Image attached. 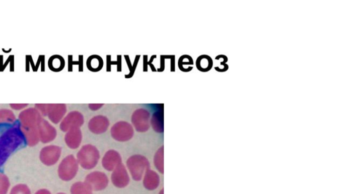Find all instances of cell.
Returning <instances> with one entry per match:
<instances>
[{"instance_id":"d6986e66","label":"cell","mask_w":345,"mask_h":194,"mask_svg":"<svg viewBox=\"0 0 345 194\" xmlns=\"http://www.w3.org/2000/svg\"><path fill=\"white\" fill-rule=\"evenodd\" d=\"M193 58L189 55H183L179 58L178 67L183 73H189L192 71L193 67Z\"/></svg>"},{"instance_id":"44dd1931","label":"cell","mask_w":345,"mask_h":194,"mask_svg":"<svg viewBox=\"0 0 345 194\" xmlns=\"http://www.w3.org/2000/svg\"><path fill=\"white\" fill-rule=\"evenodd\" d=\"M16 121L15 114L11 110L0 109V124L13 123Z\"/></svg>"},{"instance_id":"3957f363","label":"cell","mask_w":345,"mask_h":194,"mask_svg":"<svg viewBox=\"0 0 345 194\" xmlns=\"http://www.w3.org/2000/svg\"><path fill=\"white\" fill-rule=\"evenodd\" d=\"M126 166L133 179L135 181H140L143 179L147 170L149 169L150 163L145 156L135 155L127 159Z\"/></svg>"},{"instance_id":"ffe728a7","label":"cell","mask_w":345,"mask_h":194,"mask_svg":"<svg viewBox=\"0 0 345 194\" xmlns=\"http://www.w3.org/2000/svg\"><path fill=\"white\" fill-rule=\"evenodd\" d=\"M49 67L52 71H61L65 67V60L60 55L52 56L49 59Z\"/></svg>"},{"instance_id":"8fae6325","label":"cell","mask_w":345,"mask_h":194,"mask_svg":"<svg viewBox=\"0 0 345 194\" xmlns=\"http://www.w3.org/2000/svg\"><path fill=\"white\" fill-rule=\"evenodd\" d=\"M67 112L65 104H47V116L53 123H58Z\"/></svg>"},{"instance_id":"e0dca14e","label":"cell","mask_w":345,"mask_h":194,"mask_svg":"<svg viewBox=\"0 0 345 194\" xmlns=\"http://www.w3.org/2000/svg\"><path fill=\"white\" fill-rule=\"evenodd\" d=\"M164 115L163 110H159L153 113L152 118L151 119V125L153 130L157 133H163L164 131Z\"/></svg>"},{"instance_id":"4316f807","label":"cell","mask_w":345,"mask_h":194,"mask_svg":"<svg viewBox=\"0 0 345 194\" xmlns=\"http://www.w3.org/2000/svg\"><path fill=\"white\" fill-rule=\"evenodd\" d=\"M11 107L15 110H22L28 106V104H11Z\"/></svg>"},{"instance_id":"7a4b0ae2","label":"cell","mask_w":345,"mask_h":194,"mask_svg":"<svg viewBox=\"0 0 345 194\" xmlns=\"http://www.w3.org/2000/svg\"><path fill=\"white\" fill-rule=\"evenodd\" d=\"M78 163L84 169L89 170L97 166L100 159V153L95 146L86 145L83 146L77 154Z\"/></svg>"},{"instance_id":"9c48e42d","label":"cell","mask_w":345,"mask_h":194,"mask_svg":"<svg viewBox=\"0 0 345 194\" xmlns=\"http://www.w3.org/2000/svg\"><path fill=\"white\" fill-rule=\"evenodd\" d=\"M109 125L110 123L106 116L96 115L90 120L88 127L92 133L99 135L106 133Z\"/></svg>"},{"instance_id":"83f0119b","label":"cell","mask_w":345,"mask_h":194,"mask_svg":"<svg viewBox=\"0 0 345 194\" xmlns=\"http://www.w3.org/2000/svg\"><path fill=\"white\" fill-rule=\"evenodd\" d=\"M104 105V104H89V109L92 111H97V110L101 109V107Z\"/></svg>"},{"instance_id":"30bf717a","label":"cell","mask_w":345,"mask_h":194,"mask_svg":"<svg viewBox=\"0 0 345 194\" xmlns=\"http://www.w3.org/2000/svg\"><path fill=\"white\" fill-rule=\"evenodd\" d=\"M111 181L115 187H125L129 183V176L126 167L122 163L113 170Z\"/></svg>"},{"instance_id":"4fadbf2b","label":"cell","mask_w":345,"mask_h":194,"mask_svg":"<svg viewBox=\"0 0 345 194\" xmlns=\"http://www.w3.org/2000/svg\"><path fill=\"white\" fill-rule=\"evenodd\" d=\"M38 128H39L40 137L43 143H49L56 137L57 133L55 128L45 120H42L41 123L38 125Z\"/></svg>"},{"instance_id":"6da1fadb","label":"cell","mask_w":345,"mask_h":194,"mask_svg":"<svg viewBox=\"0 0 345 194\" xmlns=\"http://www.w3.org/2000/svg\"><path fill=\"white\" fill-rule=\"evenodd\" d=\"M27 145L19 121L0 124V173H4L8 159Z\"/></svg>"},{"instance_id":"2e32d148","label":"cell","mask_w":345,"mask_h":194,"mask_svg":"<svg viewBox=\"0 0 345 194\" xmlns=\"http://www.w3.org/2000/svg\"><path fill=\"white\" fill-rule=\"evenodd\" d=\"M213 58L208 55H201L197 58L195 61V67L198 71L201 73H209L213 69Z\"/></svg>"},{"instance_id":"8992f818","label":"cell","mask_w":345,"mask_h":194,"mask_svg":"<svg viewBox=\"0 0 345 194\" xmlns=\"http://www.w3.org/2000/svg\"><path fill=\"white\" fill-rule=\"evenodd\" d=\"M42 115L35 107L24 110L19 115V121L23 127L32 128L39 125L42 121Z\"/></svg>"},{"instance_id":"ba28073f","label":"cell","mask_w":345,"mask_h":194,"mask_svg":"<svg viewBox=\"0 0 345 194\" xmlns=\"http://www.w3.org/2000/svg\"><path fill=\"white\" fill-rule=\"evenodd\" d=\"M87 183L95 191H101L108 185L109 179L107 176L103 172L95 171L89 174L86 178Z\"/></svg>"},{"instance_id":"7c38bea8","label":"cell","mask_w":345,"mask_h":194,"mask_svg":"<svg viewBox=\"0 0 345 194\" xmlns=\"http://www.w3.org/2000/svg\"><path fill=\"white\" fill-rule=\"evenodd\" d=\"M121 163H122V159H121L120 154L115 150H109L103 157V167L109 171H113Z\"/></svg>"},{"instance_id":"f546056e","label":"cell","mask_w":345,"mask_h":194,"mask_svg":"<svg viewBox=\"0 0 345 194\" xmlns=\"http://www.w3.org/2000/svg\"><path fill=\"white\" fill-rule=\"evenodd\" d=\"M160 194H163V189L161 190Z\"/></svg>"},{"instance_id":"9a60e30c","label":"cell","mask_w":345,"mask_h":194,"mask_svg":"<svg viewBox=\"0 0 345 194\" xmlns=\"http://www.w3.org/2000/svg\"><path fill=\"white\" fill-rule=\"evenodd\" d=\"M144 186L148 190L156 189L160 184V177L156 172L149 169L144 175Z\"/></svg>"},{"instance_id":"52a82bcc","label":"cell","mask_w":345,"mask_h":194,"mask_svg":"<svg viewBox=\"0 0 345 194\" xmlns=\"http://www.w3.org/2000/svg\"><path fill=\"white\" fill-rule=\"evenodd\" d=\"M85 123V117L81 112L73 111L70 112L62 119L60 129L63 132H68L74 128H80Z\"/></svg>"},{"instance_id":"ac0fdd59","label":"cell","mask_w":345,"mask_h":194,"mask_svg":"<svg viewBox=\"0 0 345 194\" xmlns=\"http://www.w3.org/2000/svg\"><path fill=\"white\" fill-rule=\"evenodd\" d=\"M104 66V61L101 56L93 55L88 57L87 60V67L90 71L97 73L101 71Z\"/></svg>"},{"instance_id":"d4e9b609","label":"cell","mask_w":345,"mask_h":194,"mask_svg":"<svg viewBox=\"0 0 345 194\" xmlns=\"http://www.w3.org/2000/svg\"><path fill=\"white\" fill-rule=\"evenodd\" d=\"M75 194H93V189L87 183H77Z\"/></svg>"},{"instance_id":"5bb4252c","label":"cell","mask_w":345,"mask_h":194,"mask_svg":"<svg viewBox=\"0 0 345 194\" xmlns=\"http://www.w3.org/2000/svg\"><path fill=\"white\" fill-rule=\"evenodd\" d=\"M83 135L80 128H74L67 132L65 137V143L72 149H77L81 146Z\"/></svg>"},{"instance_id":"5b68a950","label":"cell","mask_w":345,"mask_h":194,"mask_svg":"<svg viewBox=\"0 0 345 194\" xmlns=\"http://www.w3.org/2000/svg\"><path fill=\"white\" fill-rule=\"evenodd\" d=\"M151 113L145 108L135 110L131 115V123L139 133H146L150 128Z\"/></svg>"},{"instance_id":"7402d4cb","label":"cell","mask_w":345,"mask_h":194,"mask_svg":"<svg viewBox=\"0 0 345 194\" xmlns=\"http://www.w3.org/2000/svg\"><path fill=\"white\" fill-rule=\"evenodd\" d=\"M215 59L221 61L220 67H215V71L220 73H226V72L229 71V67L228 64H227L229 59L227 55L220 54V55H218L215 57Z\"/></svg>"},{"instance_id":"484cf974","label":"cell","mask_w":345,"mask_h":194,"mask_svg":"<svg viewBox=\"0 0 345 194\" xmlns=\"http://www.w3.org/2000/svg\"><path fill=\"white\" fill-rule=\"evenodd\" d=\"M107 72H111V65L112 64H117V71L118 72H121V61L120 59H117V61H111V59H109V56H107Z\"/></svg>"},{"instance_id":"277c9868","label":"cell","mask_w":345,"mask_h":194,"mask_svg":"<svg viewBox=\"0 0 345 194\" xmlns=\"http://www.w3.org/2000/svg\"><path fill=\"white\" fill-rule=\"evenodd\" d=\"M111 135L115 141L123 143L132 139L134 135V130L132 125L128 122L120 121L111 127Z\"/></svg>"},{"instance_id":"f1b7e54d","label":"cell","mask_w":345,"mask_h":194,"mask_svg":"<svg viewBox=\"0 0 345 194\" xmlns=\"http://www.w3.org/2000/svg\"><path fill=\"white\" fill-rule=\"evenodd\" d=\"M163 57H164V55H161V67H160V69H158V71H158V72H163V71H164V69H165V59H163Z\"/></svg>"},{"instance_id":"603a6c76","label":"cell","mask_w":345,"mask_h":194,"mask_svg":"<svg viewBox=\"0 0 345 194\" xmlns=\"http://www.w3.org/2000/svg\"><path fill=\"white\" fill-rule=\"evenodd\" d=\"M163 155H164V147L162 146L157 151L154 157L155 167L161 173H163Z\"/></svg>"},{"instance_id":"cb8c5ba5","label":"cell","mask_w":345,"mask_h":194,"mask_svg":"<svg viewBox=\"0 0 345 194\" xmlns=\"http://www.w3.org/2000/svg\"><path fill=\"white\" fill-rule=\"evenodd\" d=\"M124 57L125 58V60H126L127 67H128L129 70L128 75H125V79H130V78L132 77L133 75H134L137 63H139L140 58H141V55L135 56L134 61H133V64L131 63L128 55H124Z\"/></svg>"}]
</instances>
